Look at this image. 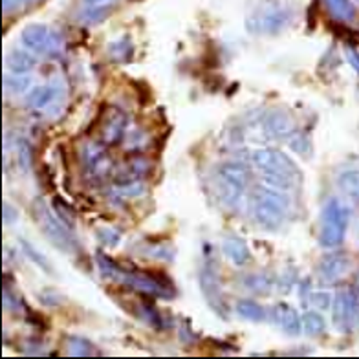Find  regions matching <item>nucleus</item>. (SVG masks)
<instances>
[{
  "instance_id": "nucleus-1",
  "label": "nucleus",
  "mask_w": 359,
  "mask_h": 359,
  "mask_svg": "<svg viewBox=\"0 0 359 359\" xmlns=\"http://www.w3.org/2000/svg\"><path fill=\"white\" fill-rule=\"evenodd\" d=\"M251 163L262 172L264 184L277 187L280 191L292 189L295 182H301L303 175L297 169L295 161L275 149H257L251 152Z\"/></svg>"
},
{
  "instance_id": "nucleus-2",
  "label": "nucleus",
  "mask_w": 359,
  "mask_h": 359,
  "mask_svg": "<svg viewBox=\"0 0 359 359\" xmlns=\"http://www.w3.org/2000/svg\"><path fill=\"white\" fill-rule=\"evenodd\" d=\"M251 211L260 227L277 231L290 215L288 194L271 185H257L251 193Z\"/></svg>"
},
{
  "instance_id": "nucleus-3",
  "label": "nucleus",
  "mask_w": 359,
  "mask_h": 359,
  "mask_svg": "<svg viewBox=\"0 0 359 359\" xmlns=\"http://www.w3.org/2000/svg\"><path fill=\"white\" fill-rule=\"evenodd\" d=\"M350 213L346 205L337 198H332L326 202L325 211H323L321 233H319V242L326 250H334L341 246L345 241L346 229H348Z\"/></svg>"
},
{
  "instance_id": "nucleus-4",
  "label": "nucleus",
  "mask_w": 359,
  "mask_h": 359,
  "mask_svg": "<svg viewBox=\"0 0 359 359\" xmlns=\"http://www.w3.org/2000/svg\"><path fill=\"white\" fill-rule=\"evenodd\" d=\"M34 213L35 220L41 226L44 235L48 236V241L52 242L57 250H62L70 253L74 248H76V241H74V235H72L70 227L62 222L61 218L53 213L52 209L48 208L44 200H35L34 203Z\"/></svg>"
},
{
  "instance_id": "nucleus-5",
  "label": "nucleus",
  "mask_w": 359,
  "mask_h": 359,
  "mask_svg": "<svg viewBox=\"0 0 359 359\" xmlns=\"http://www.w3.org/2000/svg\"><path fill=\"white\" fill-rule=\"evenodd\" d=\"M217 182L224 202L235 203L250 184V169L241 161H227L217 169Z\"/></svg>"
},
{
  "instance_id": "nucleus-6",
  "label": "nucleus",
  "mask_w": 359,
  "mask_h": 359,
  "mask_svg": "<svg viewBox=\"0 0 359 359\" xmlns=\"http://www.w3.org/2000/svg\"><path fill=\"white\" fill-rule=\"evenodd\" d=\"M81 167L88 182H103L114 175L112 158L101 142H86L81 147Z\"/></svg>"
},
{
  "instance_id": "nucleus-7",
  "label": "nucleus",
  "mask_w": 359,
  "mask_h": 359,
  "mask_svg": "<svg viewBox=\"0 0 359 359\" xmlns=\"http://www.w3.org/2000/svg\"><path fill=\"white\" fill-rule=\"evenodd\" d=\"M198 283L203 299H205V303L211 306V310H213L217 316L227 317L229 308H227L222 286H220V275H218L217 262H215L213 259L203 260L202 268H200L198 271Z\"/></svg>"
},
{
  "instance_id": "nucleus-8",
  "label": "nucleus",
  "mask_w": 359,
  "mask_h": 359,
  "mask_svg": "<svg viewBox=\"0 0 359 359\" xmlns=\"http://www.w3.org/2000/svg\"><path fill=\"white\" fill-rule=\"evenodd\" d=\"M22 44L29 52L43 53V55H57L61 53L65 41L57 32L44 24H29L22 29Z\"/></svg>"
},
{
  "instance_id": "nucleus-9",
  "label": "nucleus",
  "mask_w": 359,
  "mask_h": 359,
  "mask_svg": "<svg viewBox=\"0 0 359 359\" xmlns=\"http://www.w3.org/2000/svg\"><path fill=\"white\" fill-rule=\"evenodd\" d=\"M118 283L125 284L130 290L149 297H163V299H172L175 297V288L163 279L156 277V275L143 273V271H128L123 269L119 275Z\"/></svg>"
},
{
  "instance_id": "nucleus-10",
  "label": "nucleus",
  "mask_w": 359,
  "mask_h": 359,
  "mask_svg": "<svg viewBox=\"0 0 359 359\" xmlns=\"http://www.w3.org/2000/svg\"><path fill=\"white\" fill-rule=\"evenodd\" d=\"M332 317L334 325L339 332H350L358 325L359 304L354 295V290H339L332 304Z\"/></svg>"
},
{
  "instance_id": "nucleus-11",
  "label": "nucleus",
  "mask_w": 359,
  "mask_h": 359,
  "mask_svg": "<svg viewBox=\"0 0 359 359\" xmlns=\"http://www.w3.org/2000/svg\"><path fill=\"white\" fill-rule=\"evenodd\" d=\"M128 128V116L121 109L109 107L103 110L100 121V137L104 145H116L125 140Z\"/></svg>"
},
{
  "instance_id": "nucleus-12",
  "label": "nucleus",
  "mask_w": 359,
  "mask_h": 359,
  "mask_svg": "<svg viewBox=\"0 0 359 359\" xmlns=\"http://www.w3.org/2000/svg\"><path fill=\"white\" fill-rule=\"evenodd\" d=\"M290 22V11L283 8H268V10L257 11L248 20V29L253 34H279L280 29Z\"/></svg>"
},
{
  "instance_id": "nucleus-13",
  "label": "nucleus",
  "mask_w": 359,
  "mask_h": 359,
  "mask_svg": "<svg viewBox=\"0 0 359 359\" xmlns=\"http://www.w3.org/2000/svg\"><path fill=\"white\" fill-rule=\"evenodd\" d=\"M348 268V255L343 253V251H334V253H328V255L323 257L319 266H317V273H319V279H321L323 283L334 284L345 277Z\"/></svg>"
},
{
  "instance_id": "nucleus-14",
  "label": "nucleus",
  "mask_w": 359,
  "mask_h": 359,
  "mask_svg": "<svg viewBox=\"0 0 359 359\" xmlns=\"http://www.w3.org/2000/svg\"><path fill=\"white\" fill-rule=\"evenodd\" d=\"M271 319L280 330L286 332L288 336H299L303 328V317L299 316V312L292 304L279 303L271 308Z\"/></svg>"
},
{
  "instance_id": "nucleus-15",
  "label": "nucleus",
  "mask_w": 359,
  "mask_h": 359,
  "mask_svg": "<svg viewBox=\"0 0 359 359\" xmlns=\"http://www.w3.org/2000/svg\"><path fill=\"white\" fill-rule=\"evenodd\" d=\"M119 0H83L81 6V20L86 26H95L110 15L118 6Z\"/></svg>"
},
{
  "instance_id": "nucleus-16",
  "label": "nucleus",
  "mask_w": 359,
  "mask_h": 359,
  "mask_svg": "<svg viewBox=\"0 0 359 359\" xmlns=\"http://www.w3.org/2000/svg\"><path fill=\"white\" fill-rule=\"evenodd\" d=\"M264 130L269 137L280 140V137H288L293 134V123L288 112L284 110H271L262 119Z\"/></svg>"
},
{
  "instance_id": "nucleus-17",
  "label": "nucleus",
  "mask_w": 359,
  "mask_h": 359,
  "mask_svg": "<svg viewBox=\"0 0 359 359\" xmlns=\"http://www.w3.org/2000/svg\"><path fill=\"white\" fill-rule=\"evenodd\" d=\"M222 250H224V255L231 260L235 266L248 264L251 259L250 248H248V244L242 241L241 236H227L222 244Z\"/></svg>"
},
{
  "instance_id": "nucleus-18",
  "label": "nucleus",
  "mask_w": 359,
  "mask_h": 359,
  "mask_svg": "<svg viewBox=\"0 0 359 359\" xmlns=\"http://www.w3.org/2000/svg\"><path fill=\"white\" fill-rule=\"evenodd\" d=\"M147 172V163L140 158H134L133 161L123 163L119 169H114L116 175V184H133V182H142Z\"/></svg>"
},
{
  "instance_id": "nucleus-19",
  "label": "nucleus",
  "mask_w": 359,
  "mask_h": 359,
  "mask_svg": "<svg viewBox=\"0 0 359 359\" xmlns=\"http://www.w3.org/2000/svg\"><path fill=\"white\" fill-rule=\"evenodd\" d=\"M6 67L13 74H26L35 67V57L26 50L13 48L8 55H6Z\"/></svg>"
},
{
  "instance_id": "nucleus-20",
  "label": "nucleus",
  "mask_w": 359,
  "mask_h": 359,
  "mask_svg": "<svg viewBox=\"0 0 359 359\" xmlns=\"http://www.w3.org/2000/svg\"><path fill=\"white\" fill-rule=\"evenodd\" d=\"M57 95H59V88L55 85L39 86L32 90V94L28 95V104L34 109H46V107H52Z\"/></svg>"
},
{
  "instance_id": "nucleus-21",
  "label": "nucleus",
  "mask_w": 359,
  "mask_h": 359,
  "mask_svg": "<svg viewBox=\"0 0 359 359\" xmlns=\"http://www.w3.org/2000/svg\"><path fill=\"white\" fill-rule=\"evenodd\" d=\"M236 313L251 323H260L266 319V310L260 306L257 301H251V299H241L236 303Z\"/></svg>"
},
{
  "instance_id": "nucleus-22",
  "label": "nucleus",
  "mask_w": 359,
  "mask_h": 359,
  "mask_svg": "<svg viewBox=\"0 0 359 359\" xmlns=\"http://www.w3.org/2000/svg\"><path fill=\"white\" fill-rule=\"evenodd\" d=\"M330 15L339 22H348L355 17V8L352 0H325Z\"/></svg>"
},
{
  "instance_id": "nucleus-23",
  "label": "nucleus",
  "mask_w": 359,
  "mask_h": 359,
  "mask_svg": "<svg viewBox=\"0 0 359 359\" xmlns=\"http://www.w3.org/2000/svg\"><path fill=\"white\" fill-rule=\"evenodd\" d=\"M337 185L339 189L350 196V198L359 200V170L358 169H350L341 172L339 178H337Z\"/></svg>"
},
{
  "instance_id": "nucleus-24",
  "label": "nucleus",
  "mask_w": 359,
  "mask_h": 359,
  "mask_svg": "<svg viewBox=\"0 0 359 359\" xmlns=\"http://www.w3.org/2000/svg\"><path fill=\"white\" fill-rule=\"evenodd\" d=\"M95 260H97V268H100L101 277L118 283L119 275H121L123 268H121L116 260H112L110 257L104 255V253H97V255H95Z\"/></svg>"
},
{
  "instance_id": "nucleus-25",
  "label": "nucleus",
  "mask_w": 359,
  "mask_h": 359,
  "mask_svg": "<svg viewBox=\"0 0 359 359\" xmlns=\"http://www.w3.org/2000/svg\"><path fill=\"white\" fill-rule=\"evenodd\" d=\"M303 328L310 337H317L325 332L326 323L325 319H323L321 313L310 310V312H306L303 316Z\"/></svg>"
},
{
  "instance_id": "nucleus-26",
  "label": "nucleus",
  "mask_w": 359,
  "mask_h": 359,
  "mask_svg": "<svg viewBox=\"0 0 359 359\" xmlns=\"http://www.w3.org/2000/svg\"><path fill=\"white\" fill-rule=\"evenodd\" d=\"M68 355H77V358H86V355H94L95 348L90 341L83 337H68L67 343Z\"/></svg>"
},
{
  "instance_id": "nucleus-27",
  "label": "nucleus",
  "mask_w": 359,
  "mask_h": 359,
  "mask_svg": "<svg viewBox=\"0 0 359 359\" xmlns=\"http://www.w3.org/2000/svg\"><path fill=\"white\" fill-rule=\"evenodd\" d=\"M2 85H4V90L8 94H22L29 88L32 81H29V77L22 76V74H13V76H6Z\"/></svg>"
},
{
  "instance_id": "nucleus-28",
  "label": "nucleus",
  "mask_w": 359,
  "mask_h": 359,
  "mask_svg": "<svg viewBox=\"0 0 359 359\" xmlns=\"http://www.w3.org/2000/svg\"><path fill=\"white\" fill-rule=\"evenodd\" d=\"M133 52H134V48L127 37H123L121 41H116L114 44H110V57H112L114 61H118V62L130 61Z\"/></svg>"
},
{
  "instance_id": "nucleus-29",
  "label": "nucleus",
  "mask_w": 359,
  "mask_h": 359,
  "mask_svg": "<svg viewBox=\"0 0 359 359\" xmlns=\"http://www.w3.org/2000/svg\"><path fill=\"white\" fill-rule=\"evenodd\" d=\"M20 246H22L24 253H26V257H28L29 260H34L35 264H37L39 268L43 269V271H46V273H52V266H50V262H48L46 257H44L43 253H39V251L35 250V248L32 246L29 242L24 241V238H22V241H20Z\"/></svg>"
},
{
  "instance_id": "nucleus-30",
  "label": "nucleus",
  "mask_w": 359,
  "mask_h": 359,
  "mask_svg": "<svg viewBox=\"0 0 359 359\" xmlns=\"http://www.w3.org/2000/svg\"><path fill=\"white\" fill-rule=\"evenodd\" d=\"M17 161L22 170H28L32 165V147L26 140H20L17 143Z\"/></svg>"
},
{
  "instance_id": "nucleus-31",
  "label": "nucleus",
  "mask_w": 359,
  "mask_h": 359,
  "mask_svg": "<svg viewBox=\"0 0 359 359\" xmlns=\"http://www.w3.org/2000/svg\"><path fill=\"white\" fill-rule=\"evenodd\" d=\"M97 236H100V242L104 244L107 248L118 246L119 241H121V235H119L116 229H110V227H104V229H100L97 231Z\"/></svg>"
},
{
  "instance_id": "nucleus-32",
  "label": "nucleus",
  "mask_w": 359,
  "mask_h": 359,
  "mask_svg": "<svg viewBox=\"0 0 359 359\" xmlns=\"http://www.w3.org/2000/svg\"><path fill=\"white\" fill-rule=\"evenodd\" d=\"M248 280H250V283L246 284L248 288L255 290V292L260 293L268 292V290L271 288V284H273L266 275H251V277H248Z\"/></svg>"
},
{
  "instance_id": "nucleus-33",
  "label": "nucleus",
  "mask_w": 359,
  "mask_h": 359,
  "mask_svg": "<svg viewBox=\"0 0 359 359\" xmlns=\"http://www.w3.org/2000/svg\"><path fill=\"white\" fill-rule=\"evenodd\" d=\"M290 147H292L293 151H297V152H306L310 151V142H308V137L303 136V134H292V140H290Z\"/></svg>"
},
{
  "instance_id": "nucleus-34",
  "label": "nucleus",
  "mask_w": 359,
  "mask_h": 359,
  "mask_svg": "<svg viewBox=\"0 0 359 359\" xmlns=\"http://www.w3.org/2000/svg\"><path fill=\"white\" fill-rule=\"evenodd\" d=\"M310 297H312V303L316 304L319 310H326V308H330L332 299H330V293H328V292L310 293Z\"/></svg>"
},
{
  "instance_id": "nucleus-35",
  "label": "nucleus",
  "mask_w": 359,
  "mask_h": 359,
  "mask_svg": "<svg viewBox=\"0 0 359 359\" xmlns=\"http://www.w3.org/2000/svg\"><path fill=\"white\" fill-rule=\"evenodd\" d=\"M15 220H17V211L11 208L10 203L4 202L2 203V222H4L6 226H11Z\"/></svg>"
},
{
  "instance_id": "nucleus-36",
  "label": "nucleus",
  "mask_w": 359,
  "mask_h": 359,
  "mask_svg": "<svg viewBox=\"0 0 359 359\" xmlns=\"http://www.w3.org/2000/svg\"><path fill=\"white\" fill-rule=\"evenodd\" d=\"M345 55H346V61H348L350 67L354 68V70L359 74V52H358V50H355V48H352V46H346Z\"/></svg>"
},
{
  "instance_id": "nucleus-37",
  "label": "nucleus",
  "mask_w": 359,
  "mask_h": 359,
  "mask_svg": "<svg viewBox=\"0 0 359 359\" xmlns=\"http://www.w3.org/2000/svg\"><path fill=\"white\" fill-rule=\"evenodd\" d=\"M24 2H35V0H2V10H4V13H8V11L15 10L17 6L24 4Z\"/></svg>"
},
{
  "instance_id": "nucleus-38",
  "label": "nucleus",
  "mask_w": 359,
  "mask_h": 359,
  "mask_svg": "<svg viewBox=\"0 0 359 359\" xmlns=\"http://www.w3.org/2000/svg\"><path fill=\"white\" fill-rule=\"evenodd\" d=\"M354 295H355V299H358V304H359V271H358V275H355V283H354Z\"/></svg>"
}]
</instances>
